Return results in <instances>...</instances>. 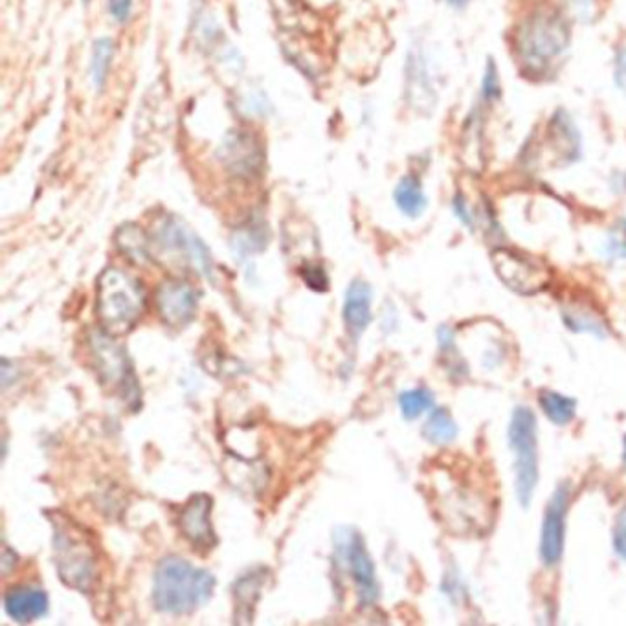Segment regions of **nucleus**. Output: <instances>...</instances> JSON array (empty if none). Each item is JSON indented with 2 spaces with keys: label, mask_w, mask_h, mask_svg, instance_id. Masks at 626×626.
Instances as JSON below:
<instances>
[{
  "label": "nucleus",
  "mask_w": 626,
  "mask_h": 626,
  "mask_svg": "<svg viewBox=\"0 0 626 626\" xmlns=\"http://www.w3.org/2000/svg\"><path fill=\"white\" fill-rule=\"evenodd\" d=\"M570 46V28L559 13L540 10L527 17L515 34L516 59L529 78H546L555 72Z\"/></svg>",
  "instance_id": "f257e3e1"
},
{
  "label": "nucleus",
  "mask_w": 626,
  "mask_h": 626,
  "mask_svg": "<svg viewBox=\"0 0 626 626\" xmlns=\"http://www.w3.org/2000/svg\"><path fill=\"white\" fill-rule=\"evenodd\" d=\"M215 579L210 571L169 555L158 562L153 579V603L164 614L186 615L212 599Z\"/></svg>",
  "instance_id": "f03ea898"
},
{
  "label": "nucleus",
  "mask_w": 626,
  "mask_h": 626,
  "mask_svg": "<svg viewBox=\"0 0 626 626\" xmlns=\"http://www.w3.org/2000/svg\"><path fill=\"white\" fill-rule=\"evenodd\" d=\"M144 285L118 267L101 272L96 292V311L101 329L112 336L131 333L146 311Z\"/></svg>",
  "instance_id": "7ed1b4c3"
},
{
  "label": "nucleus",
  "mask_w": 626,
  "mask_h": 626,
  "mask_svg": "<svg viewBox=\"0 0 626 626\" xmlns=\"http://www.w3.org/2000/svg\"><path fill=\"white\" fill-rule=\"evenodd\" d=\"M48 516L54 527L57 575L78 592H92L98 584L100 564L87 531L63 513Z\"/></svg>",
  "instance_id": "20e7f679"
},
{
  "label": "nucleus",
  "mask_w": 626,
  "mask_h": 626,
  "mask_svg": "<svg viewBox=\"0 0 626 626\" xmlns=\"http://www.w3.org/2000/svg\"><path fill=\"white\" fill-rule=\"evenodd\" d=\"M89 353L92 368L96 369L101 384L120 397L127 406H140V386L133 360L114 340V336L107 331H92L89 335Z\"/></svg>",
  "instance_id": "39448f33"
},
{
  "label": "nucleus",
  "mask_w": 626,
  "mask_h": 626,
  "mask_svg": "<svg viewBox=\"0 0 626 626\" xmlns=\"http://www.w3.org/2000/svg\"><path fill=\"white\" fill-rule=\"evenodd\" d=\"M537 419L527 406H518L507 430V443L515 456V489L520 505L527 509L538 485Z\"/></svg>",
  "instance_id": "423d86ee"
},
{
  "label": "nucleus",
  "mask_w": 626,
  "mask_h": 626,
  "mask_svg": "<svg viewBox=\"0 0 626 626\" xmlns=\"http://www.w3.org/2000/svg\"><path fill=\"white\" fill-rule=\"evenodd\" d=\"M155 241L171 261H179L180 267H186L197 276L213 281V258L208 246L180 219L164 217L158 224Z\"/></svg>",
  "instance_id": "0eeeda50"
},
{
  "label": "nucleus",
  "mask_w": 626,
  "mask_h": 626,
  "mask_svg": "<svg viewBox=\"0 0 626 626\" xmlns=\"http://www.w3.org/2000/svg\"><path fill=\"white\" fill-rule=\"evenodd\" d=\"M492 265L507 289L524 296L544 291L551 281V270L542 261L511 248H496Z\"/></svg>",
  "instance_id": "6e6552de"
},
{
  "label": "nucleus",
  "mask_w": 626,
  "mask_h": 626,
  "mask_svg": "<svg viewBox=\"0 0 626 626\" xmlns=\"http://www.w3.org/2000/svg\"><path fill=\"white\" fill-rule=\"evenodd\" d=\"M336 551L342 566H346L349 577L355 582L358 603L371 606L379 601V582L375 575V564L369 557L368 548L355 531H344L336 540Z\"/></svg>",
  "instance_id": "1a4fd4ad"
},
{
  "label": "nucleus",
  "mask_w": 626,
  "mask_h": 626,
  "mask_svg": "<svg viewBox=\"0 0 626 626\" xmlns=\"http://www.w3.org/2000/svg\"><path fill=\"white\" fill-rule=\"evenodd\" d=\"M571 502L570 483H560L549 498L542 533H540V560L546 568L559 566L564 555V540H566V515Z\"/></svg>",
  "instance_id": "9d476101"
},
{
  "label": "nucleus",
  "mask_w": 626,
  "mask_h": 626,
  "mask_svg": "<svg viewBox=\"0 0 626 626\" xmlns=\"http://www.w3.org/2000/svg\"><path fill=\"white\" fill-rule=\"evenodd\" d=\"M199 307V294L190 281L169 278L157 289V309L164 324L180 329L190 324Z\"/></svg>",
  "instance_id": "9b49d317"
},
{
  "label": "nucleus",
  "mask_w": 626,
  "mask_h": 626,
  "mask_svg": "<svg viewBox=\"0 0 626 626\" xmlns=\"http://www.w3.org/2000/svg\"><path fill=\"white\" fill-rule=\"evenodd\" d=\"M212 507V498L208 494H195L180 509V533L193 548L201 551H210L217 544V535L212 524Z\"/></svg>",
  "instance_id": "f8f14e48"
},
{
  "label": "nucleus",
  "mask_w": 626,
  "mask_h": 626,
  "mask_svg": "<svg viewBox=\"0 0 626 626\" xmlns=\"http://www.w3.org/2000/svg\"><path fill=\"white\" fill-rule=\"evenodd\" d=\"M6 614L17 623H32L48 612V595L37 586H13L4 595Z\"/></svg>",
  "instance_id": "ddd939ff"
},
{
  "label": "nucleus",
  "mask_w": 626,
  "mask_h": 626,
  "mask_svg": "<svg viewBox=\"0 0 626 626\" xmlns=\"http://www.w3.org/2000/svg\"><path fill=\"white\" fill-rule=\"evenodd\" d=\"M371 287L366 281H351L344 302V324L353 340H358L371 324Z\"/></svg>",
  "instance_id": "4468645a"
},
{
  "label": "nucleus",
  "mask_w": 626,
  "mask_h": 626,
  "mask_svg": "<svg viewBox=\"0 0 626 626\" xmlns=\"http://www.w3.org/2000/svg\"><path fill=\"white\" fill-rule=\"evenodd\" d=\"M549 144L562 162H575L581 157V135L564 111L557 112L549 122Z\"/></svg>",
  "instance_id": "2eb2a0df"
},
{
  "label": "nucleus",
  "mask_w": 626,
  "mask_h": 626,
  "mask_svg": "<svg viewBox=\"0 0 626 626\" xmlns=\"http://www.w3.org/2000/svg\"><path fill=\"white\" fill-rule=\"evenodd\" d=\"M267 577H269L267 568H256V570L246 571L245 575L235 582L234 603L237 623L241 621V615H246V623L252 621V614L256 610V604H258L259 595Z\"/></svg>",
  "instance_id": "dca6fc26"
},
{
  "label": "nucleus",
  "mask_w": 626,
  "mask_h": 626,
  "mask_svg": "<svg viewBox=\"0 0 626 626\" xmlns=\"http://www.w3.org/2000/svg\"><path fill=\"white\" fill-rule=\"evenodd\" d=\"M116 246L135 265H151L155 261L147 235L136 224H125L116 234Z\"/></svg>",
  "instance_id": "f3484780"
},
{
  "label": "nucleus",
  "mask_w": 626,
  "mask_h": 626,
  "mask_svg": "<svg viewBox=\"0 0 626 626\" xmlns=\"http://www.w3.org/2000/svg\"><path fill=\"white\" fill-rule=\"evenodd\" d=\"M408 92L414 96L417 107L434 103V90L426 72L425 56L410 54L408 59Z\"/></svg>",
  "instance_id": "a211bd4d"
},
{
  "label": "nucleus",
  "mask_w": 626,
  "mask_h": 626,
  "mask_svg": "<svg viewBox=\"0 0 626 626\" xmlns=\"http://www.w3.org/2000/svg\"><path fill=\"white\" fill-rule=\"evenodd\" d=\"M393 199H395L397 208H399L406 217H412V219L423 215V212L426 210V204H428L425 190H423L421 182L415 179V177H404V179L397 184L395 193H393Z\"/></svg>",
  "instance_id": "6ab92c4d"
},
{
  "label": "nucleus",
  "mask_w": 626,
  "mask_h": 626,
  "mask_svg": "<svg viewBox=\"0 0 626 626\" xmlns=\"http://www.w3.org/2000/svg\"><path fill=\"white\" fill-rule=\"evenodd\" d=\"M538 404H540V410L544 412V415L555 425H570L571 421L575 419V414H577V401L575 399L566 397L562 393L551 392V390H546V392L538 395Z\"/></svg>",
  "instance_id": "aec40b11"
},
{
  "label": "nucleus",
  "mask_w": 626,
  "mask_h": 626,
  "mask_svg": "<svg viewBox=\"0 0 626 626\" xmlns=\"http://www.w3.org/2000/svg\"><path fill=\"white\" fill-rule=\"evenodd\" d=\"M423 434L432 445L445 447L458 437V425L447 408H436L423 426Z\"/></svg>",
  "instance_id": "412c9836"
},
{
  "label": "nucleus",
  "mask_w": 626,
  "mask_h": 626,
  "mask_svg": "<svg viewBox=\"0 0 626 626\" xmlns=\"http://www.w3.org/2000/svg\"><path fill=\"white\" fill-rule=\"evenodd\" d=\"M112 57H114V41L109 37L98 39L94 43L92 59H90V78L96 85V89H103L112 65Z\"/></svg>",
  "instance_id": "4be33fe9"
},
{
  "label": "nucleus",
  "mask_w": 626,
  "mask_h": 626,
  "mask_svg": "<svg viewBox=\"0 0 626 626\" xmlns=\"http://www.w3.org/2000/svg\"><path fill=\"white\" fill-rule=\"evenodd\" d=\"M434 406V395L425 388L406 390L399 395V408L404 419L414 421Z\"/></svg>",
  "instance_id": "5701e85b"
},
{
  "label": "nucleus",
  "mask_w": 626,
  "mask_h": 626,
  "mask_svg": "<svg viewBox=\"0 0 626 626\" xmlns=\"http://www.w3.org/2000/svg\"><path fill=\"white\" fill-rule=\"evenodd\" d=\"M562 316H564V324L573 333H590L601 338L606 335V327L601 322V318H597L586 309H568Z\"/></svg>",
  "instance_id": "b1692460"
},
{
  "label": "nucleus",
  "mask_w": 626,
  "mask_h": 626,
  "mask_svg": "<svg viewBox=\"0 0 626 626\" xmlns=\"http://www.w3.org/2000/svg\"><path fill=\"white\" fill-rule=\"evenodd\" d=\"M606 256L612 259H626V217L615 224L606 239Z\"/></svg>",
  "instance_id": "393cba45"
},
{
  "label": "nucleus",
  "mask_w": 626,
  "mask_h": 626,
  "mask_svg": "<svg viewBox=\"0 0 626 626\" xmlns=\"http://www.w3.org/2000/svg\"><path fill=\"white\" fill-rule=\"evenodd\" d=\"M267 243L263 230L258 226H250L243 232H239L235 237V248L241 252V254H252L256 250H261Z\"/></svg>",
  "instance_id": "a878e982"
},
{
  "label": "nucleus",
  "mask_w": 626,
  "mask_h": 626,
  "mask_svg": "<svg viewBox=\"0 0 626 626\" xmlns=\"http://www.w3.org/2000/svg\"><path fill=\"white\" fill-rule=\"evenodd\" d=\"M300 276L305 281V285L309 289H313L316 292H324L329 289V280H327V274L322 265H314V263H307L300 269Z\"/></svg>",
  "instance_id": "bb28decb"
},
{
  "label": "nucleus",
  "mask_w": 626,
  "mask_h": 626,
  "mask_svg": "<svg viewBox=\"0 0 626 626\" xmlns=\"http://www.w3.org/2000/svg\"><path fill=\"white\" fill-rule=\"evenodd\" d=\"M500 78H498V72H496V65L489 63L487 70H485V76H483V83H481V96L485 101H494L500 98Z\"/></svg>",
  "instance_id": "cd10ccee"
},
{
  "label": "nucleus",
  "mask_w": 626,
  "mask_h": 626,
  "mask_svg": "<svg viewBox=\"0 0 626 626\" xmlns=\"http://www.w3.org/2000/svg\"><path fill=\"white\" fill-rule=\"evenodd\" d=\"M614 548L615 553L626 560V507L621 509V513L617 515L614 526Z\"/></svg>",
  "instance_id": "c85d7f7f"
},
{
  "label": "nucleus",
  "mask_w": 626,
  "mask_h": 626,
  "mask_svg": "<svg viewBox=\"0 0 626 626\" xmlns=\"http://www.w3.org/2000/svg\"><path fill=\"white\" fill-rule=\"evenodd\" d=\"M452 206H454V213L458 215L459 221L465 224L467 228H470V230H474V228H476V217H478V215L470 208L467 199L458 195V197L454 199Z\"/></svg>",
  "instance_id": "c756f323"
},
{
  "label": "nucleus",
  "mask_w": 626,
  "mask_h": 626,
  "mask_svg": "<svg viewBox=\"0 0 626 626\" xmlns=\"http://www.w3.org/2000/svg\"><path fill=\"white\" fill-rule=\"evenodd\" d=\"M131 8H133V0H109V12L118 23H125L129 19Z\"/></svg>",
  "instance_id": "7c9ffc66"
},
{
  "label": "nucleus",
  "mask_w": 626,
  "mask_h": 626,
  "mask_svg": "<svg viewBox=\"0 0 626 626\" xmlns=\"http://www.w3.org/2000/svg\"><path fill=\"white\" fill-rule=\"evenodd\" d=\"M467 2H469V0H448V4H450V6H456V8H463Z\"/></svg>",
  "instance_id": "2f4dec72"
},
{
  "label": "nucleus",
  "mask_w": 626,
  "mask_h": 626,
  "mask_svg": "<svg viewBox=\"0 0 626 626\" xmlns=\"http://www.w3.org/2000/svg\"><path fill=\"white\" fill-rule=\"evenodd\" d=\"M623 463H625V467H626V436H625V441H623Z\"/></svg>",
  "instance_id": "473e14b6"
},
{
  "label": "nucleus",
  "mask_w": 626,
  "mask_h": 626,
  "mask_svg": "<svg viewBox=\"0 0 626 626\" xmlns=\"http://www.w3.org/2000/svg\"><path fill=\"white\" fill-rule=\"evenodd\" d=\"M83 2H90V0H83Z\"/></svg>",
  "instance_id": "72a5a7b5"
}]
</instances>
